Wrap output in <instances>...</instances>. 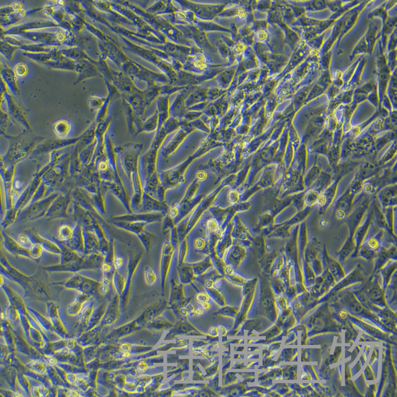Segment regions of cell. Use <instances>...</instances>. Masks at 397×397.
Segmentation results:
<instances>
[{
    "mask_svg": "<svg viewBox=\"0 0 397 397\" xmlns=\"http://www.w3.org/2000/svg\"><path fill=\"white\" fill-rule=\"evenodd\" d=\"M397 244V236L379 228L372 221L368 232L358 249L357 257L373 261L383 248Z\"/></svg>",
    "mask_w": 397,
    "mask_h": 397,
    "instance_id": "cell-1",
    "label": "cell"
},
{
    "mask_svg": "<svg viewBox=\"0 0 397 397\" xmlns=\"http://www.w3.org/2000/svg\"><path fill=\"white\" fill-rule=\"evenodd\" d=\"M144 145L142 144H127L120 148L121 163L129 178L139 173V161Z\"/></svg>",
    "mask_w": 397,
    "mask_h": 397,
    "instance_id": "cell-2",
    "label": "cell"
},
{
    "mask_svg": "<svg viewBox=\"0 0 397 397\" xmlns=\"http://www.w3.org/2000/svg\"><path fill=\"white\" fill-rule=\"evenodd\" d=\"M193 159V157H189L176 166L158 174L162 185L167 190L184 182L185 174Z\"/></svg>",
    "mask_w": 397,
    "mask_h": 397,
    "instance_id": "cell-3",
    "label": "cell"
},
{
    "mask_svg": "<svg viewBox=\"0 0 397 397\" xmlns=\"http://www.w3.org/2000/svg\"><path fill=\"white\" fill-rule=\"evenodd\" d=\"M159 150V149L150 146L145 154L140 157L139 173L142 185L157 172L156 163Z\"/></svg>",
    "mask_w": 397,
    "mask_h": 397,
    "instance_id": "cell-4",
    "label": "cell"
},
{
    "mask_svg": "<svg viewBox=\"0 0 397 397\" xmlns=\"http://www.w3.org/2000/svg\"><path fill=\"white\" fill-rule=\"evenodd\" d=\"M191 131V125L187 122H184L162 148L163 156L165 157H168L174 153Z\"/></svg>",
    "mask_w": 397,
    "mask_h": 397,
    "instance_id": "cell-5",
    "label": "cell"
},
{
    "mask_svg": "<svg viewBox=\"0 0 397 397\" xmlns=\"http://www.w3.org/2000/svg\"><path fill=\"white\" fill-rule=\"evenodd\" d=\"M370 201L366 200L352 209L345 220L348 229V236L353 237L354 233L363 219L370 205Z\"/></svg>",
    "mask_w": 397,
    "mask_h": 397,
    "instance_id": "cell-6",
    "label": "cell"
},
{
    "mask_svg": "<svg viewBox=\"0 0 397 397\" xmlns=\"http://www.w3.org/2000/svg\"><path fill=\"white\" fill-rule=\"evenodd\" d=\"M124 216H116L112 218V222L124 223H151L158 222L163 217L162 214L140 213L133 214Z\"/></svg>",
    "mask_w": 397,
    "mask_h": 397,
    "instance_id": "cell-7",
    "label": "cell"
},
{
    "mask_svg": "<svg viewBox=\"0 0 397 397\" xmlns=\"http://www.w3.org/2000/svg\"><path fill=\"white\" fill-rule=\"evenodd\" d=\"M61 242L68 248L80 254L85 255V242L83 227L80 221L74 227V233L71 238L67 242Z\"/></svg>",
    "mask_w": 397,
    "mask_h": 397,
    "instance_id": "cell-8",
    "label": "cell"
},
{
    "mask_svg": "<svg viewBox=\"0 0 397 397\" xmlns=\"http://www.w3.org/2000/svg\"><path fill=\"white\" fill-rule=\"evenodd\" d=\"M324 256L326 269L337 283L344 278L347 273L342 264L329 254L325 245H324Z\"/></svg>",
    "mask_w": 397,
    "mask_h": 397,
    "instance_id": "cell-9",
    "label": "cell"
},
{
    "mask_svg": "<svg viewBox=\"0 0 397 397\" xmlns=\"http://www.w3.org/2000/svg\"><path fill=\"white\" fill-rule=\"evenodd\" d=\"M304 259L309 264L324 256V245L316 238L308 239L304 253Z\"/></svg>",
    "mask_w": 397,
    "mask_h": 397,
    "instance_id": "cell-10",
    "label": "cell"
},
{
    "mask_svg": "<svg viewBox=\"0 0 397 397\" xmlns=\"http://www.w3.org/2000/svg\"><path fill=\"white\" fill-rule=\"evenodd\" d=\"M372 221V213L369 205L363 219L355 231L352 237L356 247L357 257L358 248L368 232Z\"/></svg>",
    "mask_w": 397,
    "mask_h": 397,
    "instance_id": "cell-11",
    "label": "cell"
},
{
    "mask_svg": "<svg viewBox=\"0 0 397 397\" xmlns=\"http://www.w3.org/2000/svg\"><path fill=\"white\" fill-rule=\"evenodd\" d=\"M365 272L363 268L360 264H357L351 271L347 273L341 280L336 283L335 290L348 286L351 284L361 283L363 281Z\"/></svg>",
    "mask_w": 397,
    "mask_h": 397,
    "instance_id": "cell-12",
    "label": "cell"
},
{
    "mask_svg": "<svg viewBox=\"0 0 397 397\" xmlns=\"http://www.w3.org/2000/svg\"><path fill=\"white\" fill-rule=\"evenodd\" d=\"M85 255L82 256L80 259L69 263L59 264L54 265L45 266L43 268V270L48 272H68L78 273L82 271H84V259Z\"/></svg>",
    "mask_w": 397,
    "mask_h": 397,
    "instance_id": "cell-13",
    "label": "cell"
},
{
    "mask_svg": "<svg viewBox=\"0 0 397 397\" xmlns=\"http://www.w3.org/2000/svg\"><path fill=\"white\" fill-rule=\"evenodd\" d=\"M2 235L4 239V247L8 251L16 256L24 257L32 260L30 249L23 247L18 241L4 231L2 232Z\"/></svg>",
    "mask_w": 397,
    "mask_h": 397,
    "instance_id": "cell-14",
    "label": "cell"
},
{
    "mask_svg": "<svg viewBox=\"0 0 397 397\" xmlns=\"http://www.w3.org/2000/svg\"><path fill=\"white\" fill-rule=\"evenodd\" d=\"M97 285V282L78 273H76L65 283L66 287L81 289L88 292L93 290Z\"/></svg>",
    "mask_w": 397,
    "mask_h": 397,
    "instance_id": "cell-15",
    "label": "cell"
},
{
    "mask_svg": "<svg viewBox=\"0 0 397 397\" xmlns=\"http://www.w3.org/2000/svg\"><path fill=\"white\" fill-rule=\"evenodd\" d=\"M83 227L85 242L84 254L89 255L100 252L99 242L95 232L93 229L83 225Z\"/></svg>",
    "mask_w": 397,
    "mask_h": 397,
    "instance_id": "cell-16",
    "label": "cell"
},
{
    "mask_svg": "<svg viewBox=\"0 0 397 397\" xmlns=\"http://www.w3.org/2000/svg\"><path fill=\"white\" fill-rule=\"evenodd\" d=\"M142 206L146 212H168L169 209L165 202H161L145 193L143 196Z\"/></svg>",
    "mask_w": 397,
    "mask_h": 397,
    "instance_id": "cell-17",
    "label": "cell"
},
{
    "mask_svg": "<svg viewBox=\"0 0 397 397\" xmlns=\"http://www.w3.org/2000/svg\"><path fill=\"white\" fill-rule=\"evenodd\" d=\"M352 237L348 236L337 253V260L342 264L345 263L349 258L357 257L356 247Z\"/></svg>",
    "mask_w": 397,
    "mask_h": 397,
    "instance_id": "cell-18",
    "label": "cell"
},
{
    "mask_svg": "<svg viewBox=\"0 0 397 397\" xmlns=\"http://www.w3.org/2000/svg\"><path fill=\"white\" fill-rule=\"evenodd\" d=\"M34 242L40 244L48 252L61 255L62 250L59 244L55 241L49 240L37 234H30Z\"/></svg>",
    "mask_w": 397,
    "mask_h": 397,
    "instance_id": "cell-19",
    "label": "cell"
},
{
    "mask_svg": "<svg viewBox=\"0 0 397 397\" xmlns=\"http://www.w3.org/2000/svg\"><path fill=\"white\" fill-rule=\"evenodd\" d=\"M174 249V247L171 243L166 242L163 245L160 265L161 274L163 278L168 274Z\"/></svg>",
    "mask_w": 397,
    "mask_h": 397,
    "instance_id": "cell-20",
    "label": "cell"
},
{
    "mask_svg": "<svg viewBox=\"0 0 397 397\" xmlns=\"http://www.w3.org/2000/svg\"><path fill=\"white\" fill-rule=\"evenodd\" d=\"M397 269V261L390 260L377 272L379 282L383 288H385L387 286Z\"/></svg>",
    "mask_w": 397,
    "mask_h": 397,
    "instance_id": "cell-21",
    "label": "cell"
},
{
    "mask_svg": "<svg viewBox=\"0 0 397 397\" xmlns=\"http://www.w3.org/2000/svg\"><path fill=\"white\" fill-rule=\"evenodd\" d=\"M378 198L381 205L380 209L381 211L387 207H394L397 205L396 189L383 190L379 194Z\"/></svg>",
    "mask_w": 397,
    "mask_h": 397,
    "instance_id": "cell-22",
    "label": "cell"
},
{
    "mask_svg": "<svg viewBox=\"0 0 397 397\" xmlns=\"http://www.w3.org/2000/svg\"><path fill=\"white\" fill-rule=\"evenodd\" d=\"M105 255L101 252H97L85 255V270H95L101 269L104 262Z\"/></svg>",
    "mask_w": 397,
    "mask_h": 397,
    "instance_id": "cell-23",
    "label": "cell"
},
{
    "mask_svg": "<svg viewBox=\"0 0 397 397\" xmlns=\"http://www.w3.org/2000/svg\"><path fill=\"white\" fill-rule=\"evenodd\" d=\"M54 241L59 244L62 250V253L60 255V264H63L75 262L84 255L68 248L60 240L54 239Z\"/></svg>",
    "mask_w": 397,
    "mask_h": 397,
    "instance_id": "cell-24",
    "label": "cell"
},
{
    "mask_svg": "<svg viewBox=\"0 0 397 397\" xmlns=\"http://www.w3.org/2000/svg\"><path fill=\"white\" fill-rule=\"evenodd\" d=\"M370 206L372 213V221L376 226L386 232L393 233L387 226L384 215L380 207L373 203H371Z\"/></svg>",
    "mask_w": 397,
    "mask_h": 397,
    "instance_id": "cell-25",
    "label": "cell"
},
{
    "mask_svg": "<svg viewBox=\"0 0 397 397\" xmlns=\"http://www.w3.org/2000/svg\"><path fill=\"white\" fill-rule=\"evenodd\" d=\"M390 260L387 248H383L373 261L374 266L371 275L377 273Z\"/></svg>",
    "mask_w": 397,
    "mask_h": 397,
    "instance_id": "cell-26",
    "label": "cell"
},
{
    "mask_svg": "<svg viewBox=\"0 0 397 397\" xmlns=\"http://www.w3.org/2000/svg\"><path fill=\"white\" fill-rule=\"evenodd\" d=\"M158 114L156 113L146 121H143L142 132H156L158 127Z\"/></svg>",
    "mask_w": 397,
    "mask_h": 397,
    "instance_id": "cell-27",
    "label": "cell"
},
{
    "mask_svg": "<svg viewBox=\"0 0 397 397\" xmlns=\"http://www.w3.org/2000/svg\"><path fill=\"white\" fill-rule=\"evenodd\" d=\"M74 228L68 224L61 225L58 229L57 235L59 240L61 242L69 241L73 236Z\"/></svg>",
    "mask_w": 397,
    "mask_h": 397,
    "instance_id": "cell-28",
    "label": "cell"
},
{
    "mask_svg": "<svg viewBox=\"0 0 397 397\" xmlns=\"http://www.w3.org/2000/svg\"><path fill=\"white\" fill-rule=\"evenodd\" d=\"M19 216L18 211L16 209L9 211L1 222L2 229H6L13 225L18 218Z\"/></svg>",
    "mask_w": 397,
    "mask_h": 397,
    "instance_id": "cell-29",
    "label": "cell"
},
{
    "mask_svg": "<svg viewBox=\"0 0 397 397\" xmlns=\"http://www.w3.org/2000/svg\"><path fill=\"white\" fill-rule=\"evenodd\" d=\"M320 196V193L316 190H311L304 196V200L306 207H312L316 205Z\"/></svg>",
    "mask_w": 397,
    "mask_h": 397,
    "instance_id": "cell-30",
    "label": "cell"
},
{
    "mask_svg": "<svg viewBox=\"0 0 397 397\" xmlns=\"http://www.w3.org/2000/svg\"><path fill=\"white\" fill-rule=\"evenodd\" d=\"M30 251L32 260L37 261L42 257L45 250L40 244L35 243L30 249Z\"/></svg>",
    "mask_w": 397,
    "mask_h": 397,
    "instance_id": "cell-31",
    "label": "cell"
},
{
    "mask_svg": "<svg viewBox=\"0 0 397 397\" xmlns=\"http://www.w3.org/2000/svg\"><path fill=\"white\" fill-rule=\"evenodd\" d=\"M18 242L23 247L30 249L35 244L30 234H22L17 240Z\"/></svg>",
    "mask_w": 397,
    "mask_h": 397,
    "instance_id": "cell-32",
    "label": "cell"
},
{
    "mask_svg": "<svg viewBox=\"0 0 397 397\" xmlns=\"http://www.w3.org/2000/svg\"><path fill=\"white\" fill-rule=\"evenodd\" d=\"M145 278L147 283L149 285H153L157 280L155 272L149 266L146 267L145 269Z\"/></svg>",
    "mask_w": 397,
    "mask_h": 397,
    "instance_id": "cell-33",
    "label": "cell"
},
{
    "mask_svg": "<svg viewBox=\"0 0 397 397\" xmlns=\"http://www.w3.org/2000/svg\"><path fill=\"white\" fill-rule=\"evenodd\" d=\"M388 228L393 232V220L394 216V207H389L382 211Z\"/></svg>",
    "mask_w": 397,
    "mask_h": 397,
    "instance_id": "cell-34",
    "label": "cell"
},
{
    "mask_svg": "<svg viewBox=\"0 0 397 397\" xmlns=\"http://www.w3.org/2000/svg\"><path fill=\"white\" fill-rule=\"evenodd\" d=\"M15 72L18 77L23 78L28 74V68L24 63H18L15 66Z\"/></svg>",
    "mask_w": 397,
    "mask_h": 397,
    "instance_id": "cell-35",
    "label": "cell"
},
{
    "mask_svg": "<svg viewBox=\"0 0 397 397\" xmlns=\"http://www.w3.org/2000/svg\"><path fill=\"white\" fill-rule=\"evenodd\" d=\"M393 233L397 236V207H394V216L393 220Z\"/></svg>",
    "mask_w": 397,
    "mask_h": 397,
    "instance_id": "cell-36",
    "label": "cell"
},
{
    "mask_svg": "<svg viewBox=\"0 0 397 397\" xmlns=\"http://www.w3.org/2000/svg\"><path fill=\"white\" fill-rule=\"evenodd\" d=\"M123 265V259L121 257H115L114 260V266L115 269H120Z\"/></svg>",
    "mask_w": 397,
    "mask_h": 397,
    "instance_id": "cell-37",
    "label": "cell"
},
{
    "mask_svg": "<svg viewBox=\"0 0 397 397\" xmlns=\"http://www.w3.org/2000/svg\"><path fill=\"white\" fill-rule=\"evenodd\" d=\"M197 299L198 302L203 303L208 301V298L207 295L205 294H200L197 296Z\"/></svg>",
    "mask_w": 397,
    "mask_h": 397,
    "instance_id": "cell-38",
    "label": "cell"
},
{
    "mask_svg": "<svg viewBox=\"0 0 397 397\" xmlns=\"http://www.w3.org/2000/svg\"><path fill=\"white\" fill-rule=\"evenodd\" d=\"M352 310L355 312H359L362 309L361 305L357 302H353L351 305Z\"/></svg>",
    "mask_w": 397,
    "mask_h": 397,
    "instance_id": "cell-39",
    "label": "cell"
},
{
    "mask_svg": "<svg viewBox=\"0 0 397 397\" xmlns=\"http://www.w3.org/2000/svg\"><path fill=\"white\" fill-rule=\"evenodd\" d=\"M148 368V365L145 361H141L138 365V369L140 372H145Z\"/></svg>",
    "mask_w": 397,
    "mask_h": 397,
    "instance_id": "cell-40",
    "label": "cell"
},
{
    "mask_svg": "<svg viewBox=\"0 0 397 397\" xmlns=\"http://www.w3.org/2000/svg\"><path fill=\"white\" fill-rule=\"evenodd\" d=\"M121 348L124 352H128L130 349V346L127 344H124L121 346Z\"/></svg>",
    "mask_w": 397,
    "mask_h": 397,
    "instance_id": "cell-41",
    "label": "cell"
},
{
    "mask_svg": "<svg viewBox=\"0 0 397 397\" xmlns=\"http://www.w3.org/2000/svg\"><path fill=\"white\" fill-rule=\"evenodd\" d=\"M347 313L345 311H342L340 313V316L343 319L347 318Z\"/></svg>",
    "mask_w": 397,
    "mask_h": 397,
    "instance_id": "cell-42",
    "label": "cell"
},
{
    "mask_svg": "<svg viewBox=\"0 0 397 397\" xmlns=\"http://www.w3.org/2000/svg\"><path fill=\"white\" fill-rule=\"evenodd\" d=\"M209 304L207 302L202 303V306L205 309H208L209 308Z\"/></svg>",
    "mask_w": 397,
    "mask_h": 397,
    "instance_id": "cell-43",
    "label": "cell"
},
{
    "mask_svg": "<svg viewBox=\"0 0 397 397\" xmlns=\"http://www.w3.org/2000/svg\"><path fill=\"white\" fill-rule=\"evenodd\" d=\"M344 51L343 50L341 49L338 51V55H342V54H343L344 53Z\"/></svg>",
    "mask_w": 397,
    "mask_h": 397,
    "instance_id": "cell-44",
    "label": "cell"
}]
</instances>
